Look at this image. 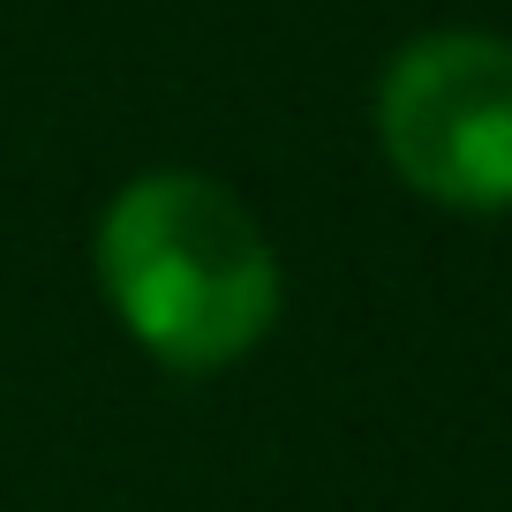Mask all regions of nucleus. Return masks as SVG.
I'll list each match as a JSON object with an SVG mask.
<instances>
[{
	"label": "nucleus",
	"mask_w": 512,
	"mask_h": 512,
	"mask_svg": "<svg viewBox=\"0 0 512 512\" xmlns=\"http://www.w3.org/2000/svg\"><path fill=\"white\" fill-rule=\"evenodd\" d=\"M392 174L445 211H512V38L430 31L377 76Z\"/></svg>",
	"instance_id": "2"
},
{
	"label": "nucleus",
	"mask_w": 512,
	"mask_h": 512,
	"mask_svg": "<svg viewBox=\"0 0 512 512\" xmlns=\"http://www.w3.org/2000/svg\"><path fill=\"white\" fill-rule=\"evenodd\" d=\"M98 287L166 369H226L279 324V256L226 181L136 174L98 219Z\"/></svg>",
	"instance_id": "1"
}]
</instances>
